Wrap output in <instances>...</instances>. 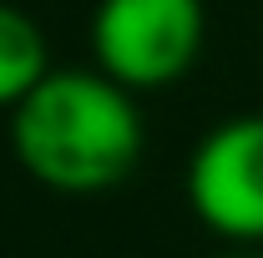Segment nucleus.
<instances>
[{
  "label": "nucleus",
  "instance_id": "obj_2",
  "mask_svg": "<svg viewBox=\"0 0 263 258\" xmlns=\"http://www.w3.org/2000/svg\"><path fill=\"white\" fill-rule=\"evenodd\" d=\"M202 35V0H101L91 15V56L127 91H157L193 71Z\"/></svg>",
  "mask_w": 263,
  "mask_h": 258
},
{
  "label": "nucleus",
  "instance_id": "obj_1",
  "mask_svg": "<svg viewBox=\"0 0 263 258\" xmlns=\"http://www.w3.org/2000/svg\"><path fill=\"white\" fill-rule=\"evenodd\" d=\"M15 162L51 193H106L142 157V112L106 71H56L10 112Z\"/></svg>",
  "mask_w": 263,
  "mask_h": 258
},
{
  "label": "nucleus",
  "instance_id": "obj_3",
  "mask_svg": "<svg viewBox=\"0 0 263 258\" xmlns=\"http://www.w3.org/2000/svg\"><path fill=\"white\" fill-rule=\"evenodd\" d=\"M187 202L197 223L223 238H263V117H233L197 142L187 162Z\"/></svg>",
  "mask_w": 263,
  "mask_h": 258
},
{
  "label": "nucleus",
  "instance_id": "obj_4",
  "mask_svg": "<svg viewBox=\"0 0 263 258\" xmlns=\"http://www.w3.org/2000/svg\"><path fill=\"white\" fill-rule=\"evenodd\" d=\"M46 76H51V51L41 26L21 5L0 0V112H15Z\"/></svg>",
  "mask_w": 263,
  "mask_h": 258
}]
</instances>
